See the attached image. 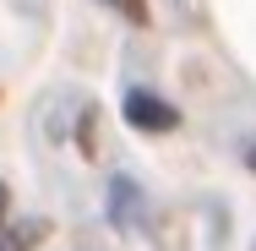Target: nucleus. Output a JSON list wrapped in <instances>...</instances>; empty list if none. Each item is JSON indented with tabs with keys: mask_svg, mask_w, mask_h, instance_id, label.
<instances>
[{
	"mask_svg": "<svg viewBox=\"0 0 256 251\" xmlns=\"http://www.w3.org/2000/svg\"><path fill=\"white\" fill-rule=\"evenodd\" d=\"M6 207H11V191H6V180H0V218H6Z\"/></svg>",
	"mask_w": 256,
	"mask_h": 251,
	"instance_id": "obj_5",
	"label": "nucleus"
},
{
	"mask_svg": "<svg viewBox=\"0 0 256 251\" xmlns=\"http://www.w3.org/2000/svg\"><path fill=\"white\" fill-rule=\"evenodd\" d=\"M246 164H251V169H256V148H251V153H246Z\"/></svg>",
	"mask_w": 256,
	"mask_h": 251,
	"instance_id": "obj_6",
	"label": "nucleus"
},
{
	"mask_svg": "<svg viewBox=\"0 0 256 251\" xmlns=\"http://www.w3.org/2000/svg\"><path fill=\"white\" fill-rule=\"evenodd\" d=\"M109 6H120L131 22H148V0H109Z\"/></svg>",
	"mask_w": 256,
	"mask_h": 251,
	"instance_id": "obj_4",
	"label": "nucleus"
},
{
	"mask_svg": "<svg viewBox=\"0 0 256 251\" xmlns=\"http://www.w3.org/2000/svg\"><path fill=\"white\" fill-rule=\"evenodd\" d=\"M44 235H50V224H44V218H22L16 229H0V251H33Z\"/></svg>",
	"mask_w": 256,
	"mask_h": 251,
	"instance_id": "obj_2",
	"label": "nucleus"
},
{
	"mask_svg": "<svg viewBox=\"0 0 256 251\" xmlns=\"http://www.w3.org/2000/svg\"><path fill=\"white\" fill-rule=\"evenodd\" d=\"M126 120H131L136 131H174V126H180L174 104H164L158 93H131V99H126Z\"/></svg>",
	"mask_w": 256,
	"mask_h": 251,
	"instance_id": "obj_1",
	"label": "nucleus"
},
{
	"mask_svg": "<svg viewBox=\"0 0 256 251\" xmlns=\"http://www.w3.org/2000/svg\"><path fill=\"white\" fill-rule=\"evenodd\" d=\"M131 213H136L131 186H126V180H114V224H131Z\"/></svg>",
	"mask_w": 256,
	"mask_h": 251,
	"instance_id": "obj_3",
	"label": "nucleus"
}]
</instances>
